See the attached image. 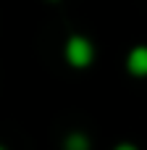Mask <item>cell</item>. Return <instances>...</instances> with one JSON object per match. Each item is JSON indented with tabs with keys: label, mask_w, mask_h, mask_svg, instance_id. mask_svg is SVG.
<instances>
[{
	"label": "cell",
	"mask_w": 147,
	"mask_h": 150,
	"mask_svg": "<svg viewBox=\"0 0 147 150\" xmlns=\"http://www.w3.org/2000/svg\"><path fill=\"white\" fill-rule=\"evenodd\" d=\"M63 150H92V142L84 132H71L63 140Z\"/></svg>",
	"instance_id": "cell-3"
},
{
	"label": "cell",
	"mask_w": 147,
	"mask_h": 150,
	"mask_svg": "<svg viewBox=\"0 0 147 150\" xmlns=\"http://www.w3.org/2000/svg\"><path fill=\"white\" fill-rule=\"evenodd\" d=\"M126 69L132 76H147V45H137L126 55Z\"/></svg>",
	"instance_id": "cell-2"
},
{
	"label": "cell",
	"mask_w": 147,
	"mask_h": 150,
	"mask_svg": "<svg viewBox=\"0 0 147 150\" xmlns=\"http://www.w3.org/2000/svg\"><path fill=\"white\" fill-rule=\"evenodd\" d=\"M66 61L74 66V69H87L92 61H95V45L84 37V34H71L66 40Z\"/></svg>",
	"instance_id": "cell-1"
},
{
	"label": "cell",
	"mask_w": 147,
	"mask_h": 150,
	"mask_svg": "<svg viewBox=\"0 0 147 150\" xmlns=\"http://www.w3.org/2000/svg\"><path fill=\"white\" fill-rule=\"evenodd\" d=\"M113 150H137V145H132V142H121V145H116Z\"/></svg>",
	"instance_id": "cell-4"
},
{
	"label": "cell",
	"mask_w": 147,
	"mask_h": 150,
	"mask_svg": "<svg viewBox=\"0 0 147 150\" xmlns=\"http://www.w3.org/2000/svg\"><path fill=\"white\" fill-rule=\"evenodd\" d=\"M0 150H5V148H3V145H0Z\"/></svg>",
	"instance_id": "cell-5"
},
{
	"label": "cell",
	"mask_w": 147,
	"mask_h": 150,
	"mask_svg": "<svg viewBox=\"0 0 147 150\" xmlns=\"http://www.w3.org/2000/svg\"><path fill=\"white\" fill-rule=\"evenodd\" d=\"M53 3H55V0H53Z\"/></svg>",
	"instance_id": "cell-6"
}]
</instances>
